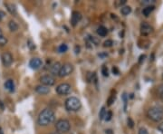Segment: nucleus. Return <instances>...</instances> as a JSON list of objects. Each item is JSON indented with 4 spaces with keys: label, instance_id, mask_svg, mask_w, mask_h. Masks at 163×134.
I'll use <instances>...</instances> for the list:
<instances>
[{
    "label": "nucleus",
    "instance_id": "f257e3e1",
    "mask_svg": "<svg viewBox=\"0 0 163 134\" xmlns=\"http://www.w3.org/2000/svg\"><path fill=\"white\" fill-rule=\"evenodd\" d=\"M55 120V114L51 109H45L39 113L37 122L40 126H48Z\"/></svg>",
    "mask_w": 163,
    "mask_h": 134
},
{
    "label": "nucleus",
    "instance_id": "f03ea898",
    "mask_svg": "<svg viewBox=\"0 0 163 134\" xmlns=\"http://www.w3.org/2000/svg\"><path fill=\"white\" fill-rule=\"evenodd\" d=\"M147 116L149 120L155 121V122H159L163 119V109L157 106L149 108L147 112Z\"/></svg>",
    "mask_w": 163,
    "mask_h": 134
},
{
    "label": "nucleus",
    "instance_id": "7ed1b4c3",
    "mask_svg": "<svg viewBox=\"0 0 163 134\" xmlns=\"http://www.w3.org/2000/svg\"><path fill=\"white\" fill-rule=\"evenodd\" d=\"M82 103L76 97H70L65 101V108L69 112H77L81 109Z\"/></svg>",
    "mask_w": 163,
    "mask_h": 134
},
{
    "label": "nucleus",
    "instance_id": "20e7f679",
    "mask_svg": "<svg viewBox=\"0 0 163 134\" xmlns=\"http://www.w3.org/2000/svg\"><path fill=\"white\" fill-rule=\"evenodd\" d=\"M55 129L57 130L58 132L62 133V132H68L71 129V124L69 122V120H65V119H60L56 121L55 123Z\"/></svg>",
    "mask_w": 163,
    "mask_h": 134
},
{
    "label": "nucleus",
    "instance_id": "39448f33",
    "mask_svg": "<svg viewBox=\"0 0 163 134\" xmlns=\"http://www.w3.org/2000/svg\"><path fill=\"white\" fill-rule=\"evenodd\" d=\"M55 92L59 95H68L72 92V87L69 83H61L55 88Z\"/></svg>",
    "mask_w": 163,
    "mask_h": 134
},
{
    "label": "nucleus",
    "instance_id": "423d86ee",
    "mask_svg": "<svg viewBox=\"0 0 163 134\" xmlns=\"http://www.w3.org/2000/svg\"><path fill=\"white\" fill-rule=\"evenodd\" d=\"M73 65L72 64H62V67H61V70H60V72H59V74L58 76L62 78V77H66L68 75H70L72 72H73Z\"/></svg>",
    "mask_w": 163,
    "mask_h": 134
},
{
    "label": "nucleus",
    "instance_id": "0eeeda50",
    "mask_svg": "<svg viewBox=\"0 0 163 134\" xmlns=\"http://www.w3.org/2000/svg\"><path fill=\"white\" fill-rule=\"evenodd\" d=\"M40 83L42 85L50 87V86H53V85L55 83V79L52 75L46 74V75H43L40 78Z\"/></svg>",
    "mask_w": 163,
    "mask_h": 134
},
{
    "label": "nucleus",
    "instance_id": "6e6552de",
    "mask_svg": "<svg viewBox=\"0 0 163 134\" xmlns=\"http://www.w3.org/2000/svg\"><path fill=\"white\" fill-rule=\"evenodd\" d=\"M1 60L3 64L5 67H9L13 63V56H12V54L9 52H5L4 53H2Z\"/></svg>",
    "mask_w": 163,
    "mask_h": 134
},
{
    "label": "nucleus",
    "instance_id": "1a4fd4ad",
    "mask_svg": "<svg viewBox=\"0 0 163 134\" xmlns=\"http://www.w3.org/2000/svg\"><path fill=\"white\" fill-rule=\"evenodd\" d=\"M152 27L150 26L147 22H143L141 26V35H149L152 33Z\"/></svg>",
    "mask_w": 163,
    "mask_h": 134
},
{
    "label": "nucleus",
    "instance_id": "9d476101",
    "mask_svg": "<svg viewBox=\"0 0 163 134\" xmlns=\"http://www.w3.org/2000/svg\"><path fill=\"white\" fill-rule=\"evenodd\" d=\"M42 65H43V62L40 58H33V59H31L29 62V66L34 70L39 69Z\"/></svg>",
    "mask_w": 163,
    "mask_h": 134
},
{
    "label": "nucleus",
    "instance_id": "9b49d317",
    "mask_svg": "<svg viewBox=\"0 0 163 134\" xmlns=\"http://www.w3.org/2000/svg\"><path fill=\"white\" fill-rule=\"evenodd\" d=\"M81 19H82V15L79 12H76V11L73 12L72 18H71V23L73 26H76V25L81 21Z\"/></svg>",
    "mask_w": 163,
    "mask_h": 134
},
{
    "label": "nucleus",
    "instance_id": "f8f14e48",
    "mask_svg": "<svg viewBox=\"0 0 163 134\" xmlns=\"http://www.w3.org/2000/svg\"><path fill=\"white\" fill-rule=\"evenodd\" d=\"M61 67H62V64L59 62H55L50 67V72L54 75H58L61 70Z\"/></svg>",
    "mask_w": 163,
    "mask_h": 134
},
{
    "label": "nucleus",
    "instance_id": "ddd939ff",
    "mask_svg": "<svg viewBox=\"0 0 163 134\" xmlns=\"http://www.w3.org/2000/svg\"><path fill=\"white\" fill-rule=\"evenodd\" d=\"M35 92L39 94H42V95H46V94H48L50 93V88L47 87V86H45V85H37L35 87Z\"/></svg>",
    "mask_w": 163,
    "mask_h": 134
},
{
    "label": "nucleus",
    "instance_id": "4468645a",
    "mask_svg": "<svg viewBox=\"0 0 163 134\" xmlns=\"http://www.w3.org/2000/svg\"><path fill=\"white\" fill-rule=\"evenodd\" d=\"M154 8H155V7L154 5H148V7H146L145 8H143V10H142V14H143V16H149V15H150V13H151V12L154 10Z\"/></svg>",
    "mask_w": 163,
    "mask_h": 134
},
{
    "label": "nucleus",
    "instance_id": "2eb2a0df",
    "mask_svg": "<svg viewBox=\"0 0 163 134\" xmlns=\"http://www.w3.org/2000/svg\"><path fill=\"white\" fill-rule=\"evenodd\" d=\"M5 88L8 90L9 92H13L14 88H15V83L13 80H7L5 83Z\"/></svg>",
    "mask_w": 163,
    "mask_h": 134
},
{
    "label": "nucleus",
    "instance_id": "dca6fc26",
    "mask_svg": "<svg viewBox=\"0 0 163 134\" xmlns=\"http://www.w3.org/2000/svg\"><path fill=\"white\" fill-rule=\"evenodd\" d=\"M107 33H108V30H107V28H106L105 26H99L98 29H97V34L100 36H102V37L105 36L106 35H107Z\"/></svg>",
    "mask_w": 163,
    "mask_h": 134
},
{
    "label": "nucleus",
    "instance_id": "f3484780",
    "mask_svg": "<svg viewBox=\"0 0 163 134\" xmlns=\"http://www.w3.org/2000/svg\"><path fill=\"white\" fill-rule=\"evenodd\" d=\"M5 7L7 8V10L10 12V14H12V15H14V16H16V7L13 5V4H8V3H5Z\"/></svg>",
    "mask_w": 163,
    "mask_h": 134
},
{
    "label": "nucleus",
    "instance_id": "a211bd4d",
    "mask_svg": "<svg viewBox=\"0 0 163 134\" xmlns=\"http://www.w3.org/2000/svg\"><path fill=\"white\" fill-rule=\"evenodd\" d=\"M8 27H9V29L11 30L12 32H16V31H17V30H18V25L15 21H13V20L9 21Z\"/></svg>",
    "mask_w": 163,
    "mask_h": 134
},
{
    "label": "nucleus",
    "instance_id": "6ab92c4d",
    "mask_svg": "<svg viewBox=\"0 0 163 134\" xmlns=\"http://www.w3.org/2000/svg\"><path fill=\"white\" fill-rule=\"evenodd\" d=\"M131 12V8L129 5H125V7H122V9H121V13L123 15V16H128L129 14H130Z\"/></svg>",
    "mask_w": 163,
    "mask_h": 134
},
{
    "label": "nucleus",
    "instance_id": "aec40b11",
    "mask_svg": "<svg viewBox=\"0 0 163 134\" xmlns=\"http://www.w3.org/2000/svg\"><path fill=\"white\" fill-rule=\"evenodd\" d=\"M115 99H116V96L114 94H111L110 97H109V99L107 101V105L108 106H111L112 104H113V102H115Z\"/></svg>",
    "mask_w": 163,
    "mask_h": 134
},
{
    "label": "nucleus",
    "instance_id": "412c9836",
    "mask_svg": "<svg viewBox=\"0 0 163 134\" xmlns=\"http://www.w3.org/2000/svg\"><path fill=\"white\" fill-rule=\"evenodd\" d=\"M68 50V46L65 44H62L59 47H58V52L59 53H65Z\"/></svg>",
    "mask_w": 163,
    "mask_h": 134
},
{
    "label": "nucleus",
    "instance_id": "4be33fe9",
    "mask_svg": "<svg viewBox=\"0 0 163 134\" xmlns=\"http://www.w3.org/2000/svg\"><path fill=\"white\" fill-rule=\"evenodd\" d=\"M7 44V38L3 35L2 36H0V46H4Z\"/></svg>",
    "mask_w": 163,
    "mask_h": 134
},
{
    "label": "nucleus",
    "instance_id": "5701e85b",
    "mask_svg": "<svg viewBox=\"0 0 163 134\" xmlns=\"http://www.w3.org/2000/svg\"><path fill=\"white\" fill-rule=\"evenodd\" d=\"M111 117H112V112L111 111H108V112H106V114H105V116H104V120L106 121H109L111 120Z\"/></svg>",
    "mask_w": 163,
    "mask_h": 134
},
{
    "label": "nucleus",
    "instance_id": "b1692460",
    "mask_svg": "<svg viewBox=\"0 0 163 134\" xmlns=\"http://www.w3.org/2000/svg\"><path fill=\"white\" fill-rule=\"evenodd\" d=\"M105 114H106L105 107H103L101 111H100V113H99V118H100V120H103V119H104V116H105Z\"/></svg>",
    "mask_w": 163,
    "mask_h": 134
},
{
    "label": "nucleus",
    "instance_id": "393cba45",
    "mask_svg": "<svg viewBox=\"0 0 163 134\" xmlns=\"http://www.w3.org/2000/svg\"><path fill=\"white\" fill-rule=\"evenodd\" d=\"M89 40L92 43L93 45H99L100 44V40L97 39L95 36H90L89 37Z\"/></svg>",
    "mask_w": 163,
    "mask_h": 134
},
{
    "label": "nucleus",
    "instance_id": "a878e982",
    "mask_svg": "<svg viewBox=\"0 0 163 134\" xmlns=\"http://www.w3.org/2000/svg\"><path fill=\"white\" fill-rule=\"evenodd\" d=\"M102 74H103V75L105 76V77H108V76H109V72H108L107 66H103V68H102Z\"/></svg>",
    "mask_w": 163,
    "mask_h": 134
},
{
    "label": "nucleus",
    "instance_id": "bb28decb",
    "mask_svg": "<svg viewBox=\"0 0 163 134\" xmlns=\"http://www.w3.org/2000/svg\"><path fill=\"white\" fill-rule=\"evenodd\" d=\"M158 93L160 94V98L163 102V84L160 85V87L158 88Z\"/></svg>",
    "mask_w": 163,
    "mask_h": 134
},
{
    "label": "nucleus",
    "instance_id": "cd10ccee",
    "mask_svg": "<svg viewBox=\"0 0 163 134\" xmlns=\"http://www.w3.org/2000/svg\"><path fill=\"white\" fill-rule=\"evenodd\" d=\"M112 45H113V42H112V40H110V39L106 40L103 43V46L104 47H111V46H112Z\"/></svg>",
    "mask_w": 163,
    "mask_h": 134
},
{
    "label": "nucleus",
    "instance_id": "c85d7f7f",
    "mask_svg": "<svg viewBox=\"0 0 163 134\" xmlns=\"http://www.w3.org/2000/svg\"><path fill=\"white\" fill-rule=\"evenodd\" d=\"M127 122H128V126H129L130 128H133V126H134V122H133V120H131V118H128Z\"/></svg>",
    "mask_w": 163,
    "mask_h": 134
},
{
    "label": "nucleus",
    "instance_id": "c756f323",
    "mask_svg": "<svg viewBox=\"0 0 163 134\" xmlns=\"http://www.w3.org/2000/svg\"><path fill=\"white\" fill-rule=\"evenodd\" d=\"M112 72H113V74L118 75L119 74H120V71H119V69L117 68L116 66H113V67H112Z\"/></svg>",
    "mask_w": 163,
    "mask_h": 134
},
{
    "label": "nucleus",
    "instance_id": "7c9ffc66",
    "mask_svg": "<svg viewBox=\"0 0 163 134\" xmlns=\"http://www.w3.org/2000/svg\"><path fill=\"white\" fill-rule=\"evenodd\" d=\"M139 134H149L148 131L146 129H144V128H141L139 130Z\"/></svg>",
    "mask_w": 163,
    "mask_h": 134
},
{
    "label": "nucleus",
    "instance_id": "2f4dec72",
    "mask_svg": "<svg viewBox=\"0 0 163 134\" xmlns=\"http://www.w3.org/2000/svg\"><path fill=\"white\" fill-rule=\"evenodd\" d=\"M27 45L30 47V49H35V45L33 44L32 41H31V40H29V41L27 42Z\"/></svg>",
    "mask_w": 163,
    "mask_h": 134
},
{
    "label": "nucleus",
    "instance_id": "473e14b6",
    "mask_svg": "<svg viewBox=\"0 0 163 134\" xmlns=\"http://www.w3.org/2000/svg\"><path fill=\"white\" fill-rule=\"evenodd\" d=\"M158 130H159L160 132L163 133V122H161V123L158 126Z\"/></svg>",
    "mask_w": 163,
    "mask_h": 134
},
{
    "label": "nucleus",
    "instance_id": "72a5a7b5",
    "mask_svg": "<svg viewBox=\"0 0 163 134\" xmlns=\"http://www.w3.org/2000/svg\"><path fill=\"white\" fill-rule=\"evenodd\" d=\"M105 133L106 134H113V131H112V130H111V129H108L105 131Z\"/></svg>",
    "mask_w": 163,
    "mask_h": 134
},
{
    "label": "nucleus",
    "instance_id": "f704fd0d",
    "mask_svg": "<svg viewBox=\"0 0 163 134\" xmlns=\"http://www.w3.org/2000/svg\"><path fill=\"white\" fill-rule=\"evenodd\" d=\"M146 56L145 55H141V57H140V61H139V63L140 64H141L142 63V61H144V58H145Z\"/></svg>",
    "mask_w": 163,
    "mask_h": 134
},
{
    "label": "nucleus",
    "instance_id": "c9c22d12",
    "mask_svg": "<svg viewBox=\"0 0 163 134\" xmlns=\"http://www.w3.org/2000/svg\"><path fill=\"white\" fill-rule=\"evenodd\" d=\"M4 16H5V14L3 13V12H1V11H0V22L2 21V19H3Z\"/></svg>",
    "mask_w": 163,
    "mask_h": 134
},
{
    "label": "nucleus",
    "instance_id": "e433bc0d",
    "mask_svg": "<svg viewBox=\"0 0 163 134\" xmlns=\"http://www.w3.org/2000/svg\"><path fill=\"white\" fill-rule=\"evenodd\" d=\"M80 47L79 46H75V53H79L80 52Z\"/></svg>",
    "mask_w": 163,
    "mask_h": 134
},
{
    "label": "nucleus",
    "instance_id": "4c0bfd02",
    "mask_svg": "<svg viewBox=\"0 0 163 134\" xmlns=\"http://www.w3.org/2000/svg\"><path fill=\"white\" fill-rule=\"evenodd\" d=\"M0 134H4V131H3V130H2L1 127H0Z\"/></svg>",
    "mask_w": 163,
    "mask_h": 134
},
{
    "label": "nucleus",
    "instance_id": "58836bf2",
    "mask_svg": "<svg viewBox=\"0 0 163 134\" xmlns=\"http://www.w3.org/2000/svg\"><path fill=\"white\" fill-rule=\"evenodd\" d=\"M51 134H61L60 132H58V131H54V132H52Z\"/></svg>",
    "mask_w": 163,
    "mask_h": 134
},
{
    "label": "nucleus",
    "instance_id": "ea45409f",
    "mask_svg": "<svg viewBox=\"0 0 163 134\" xmlns=\"http://www.w3.org/2000/svg\"><path fill=\"white\" fill-rule=\"evenodd\" d=\"M2 35H3V32H2L1 28H0V36H2Z\"/></svg>",
    "mask_w": 163,
    "mask_h": 134
},
{
    "label": "nucleus",
    "instance_id": "a19ab883",
    "mask_svg": "<svg viewBox=\"0 0 163 134\" xmlns=\"http://www.w3.org/2000/svg\"><path fill=\"white\" fill-rule=\"evenodd\" d=\"M162 79H163V74H162Z\"/></svg>",
    "mask_w": 163,
    "mask_h": 134
}]
</instances>
